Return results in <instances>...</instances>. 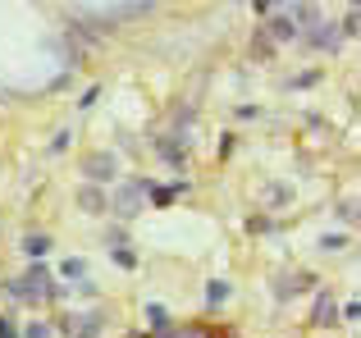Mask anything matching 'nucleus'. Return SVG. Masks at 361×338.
<instances>
[{
	"mask_svg": "<svg viewBox=\"0 0 361 338\" xmlns=\"http://www.w3.org/2000/svg\"><path fill=\"white\" fill-rule=\"evenodd\" d=\"M133 338H142V334H133Z\"/></svg>",
	"mask_w": 361,
	"mask_h": 338,
	"instance_id": "nucleus-13",
	"label": "nucleus"
},
{
	"mask_svg": "<svg viewBox=\"0 0 361 338\" xmlns=\"http://www.w3.org/2000/svg\"><path fill=\"white\" fill-rule=\"evenodd\" d=\"M115 156H110V151H92L87 156V161H82V174H87L92 178V183H106V178H115Z\"/></svg>",
	"mask_w": 361,
	"mask_h": 338,
	"instance_id": "nucleus-3",
	"label": "nucleus"
},
{
	"mask_svg": "<svg viewBox=\"0 0 361 338\" xmlns=\"http://www.w3.org/2000/svg\"><path fill=\"white\" fill-rule=\"evenodd\" d=\"M78 206H82V211H92V215L106 211V196H101V187H82V192H78Z\"/></svg>",
	"mask_w": 361,
	"mask_h": 338,
	"instance_id": "nucleus-4",
	"label": "nucleus"
},
{
	"mask_svg": "<svg viewBox=\"0 0 361 338\" xmlns=\"http://www.w3.org/2000/svg\"><path fill=\"white\" fill-rule=\"evenodd\" d=\"M320 247H325V251H338V247H348V238H338V233H329V238L320 242Z\"/></svg>",
	"mask_w": 361,
	"mask_h": 338,
	"instance_id": "nucleus-10",
	"label": "nucleus"
},
{
	"mask_svg": "<svg viewBox=\"0 0 361 338\" xmlns=\"http://www.w3.org/2000/svg\"><path fill=\"white\" fill-rule=\"evenodd\" d=\"M334 320H338V306L329 302V297H320L316 302V325H334Z\"/></svg>",
	"mask_w": 361,
	"mask_h": 338,
	"instance_id": "nucleus-6",
	"label": "nucleus"
},
{
	"mask_svg": "<svg viewBox=\"0 0 361 338\" xmlns=\"http://www.w3.org/2000/svg\"><path fill=\"white\" fill-rule=\"evenodd\" d=\"M151 196H156V201L165 206V201H174V196H178V187H156V192H151Z\"/></svg>",
	"mask_w": 361,
	"mask_h": 338,
	"instance_id": "nucleus-9",
	"label": "nucleus"
},
{
	"mask_svg": "<svg viewBox=\"0 0 361 338\" xmlns=\"http://www.w3.org/2000/svg\"><path fill=\"white\" fill-rule=\"evenodd\" d=\"M147 320L156 334H169V320H165V306H147Z\"/></svg>",
	"mask_w": 361,
	"mask_h": 338,
	"instance_id": "nucleus-7",
	"label": "nucleus"
},
{
	"mask_svg": "<svg viewBox=\"0 0 361 338\" xmlns=\"http://www.w3.org/2000/svg\"><path fill=\"white\" fill-rule=\"evenodd\" d=\"M151 196V187L147 183H119L115 187V211L123 215V220H133V215L142 211V201Z\"/></svg>",
	"mask_w": 361,
	"mask_h": 338,
	"instance_id": "nucleus-2",
	"label": "nucleus"
},
{
	"mask_svg": "<svg viewBox=\"0 0 361 338\" xmlns=\"http://www.w3.org/2000/svg\"><path fill=\"white\" fill-rule=\"evenodd\" d=\"M0 338H18V330H14V325L5 320V315H0Z\"/></svg>",
	"mask_w": 361,
	"mask_h": 338,
	"instance_id": "nucleus-11",
	"label": "nucleus"
},
{
	"mask_svg": "<svg viewBox=\"0 0 361 338\" xmlns=\"http://www.w3.org/2000/svg\"><path fill=\"white\" fill-rule=\"evenodd\" d=\"M23 251H27V256H46V251H51V238H46V233H27Z\"/></svg>",
	"mask_w": 361,
	"mask_h": 338,
	"instance_id": "nucleus-5",
	"label": "nucleus"
},
{
	"mask_svg": "<svg viewBox=\"0 0 361 338\" xmlns=\"http://www.w3.org/2000/svg\"><path fill=\"white\" fill-rule=\"evenodd\" d=\"M73 14H82V18H147L151 14V5L147 0H133V5H78Z\"/></svg>",
	"mask_w": 361,
	"mask_h": 338,
	"instance_id": "nucleus-1",
	"label": "nucleus"
},
{
	"mask_svg": "<svg viewBox=\"0 0 361 338\" xmlns=\"http://www.w3.org/2000/svg\"><path fill=\"white\" fill-rule=\"evenodd\" d=\"M316 46H338V27H320V32H316Z\"/></svg>",
	"mask_w": 361,
	"mask_h": 338,
	"instance_id": "nucleus-8",
	"label": "nucleus"
},
{
	"mask_svg": "<svg viewBox=\"0 0 361 338\" xmlns=\"http://www.w3.org/2000/svg\"><path fill=\"white\" fill-rule=\"evenodd\" d=\"M27 338H51V330H46V325H32V330H27Z\"/></svg>",
	"mask_w": 361,
	"mask_h": 338,
	"instance_id": "nucleus-12",
	"label": "nucleus"
}]
</instances>
